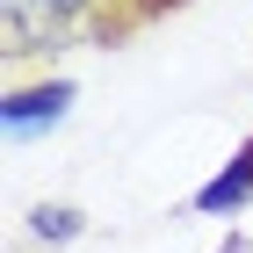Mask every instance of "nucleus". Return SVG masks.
<instances>
[{
  "label": "nucleus",
  "instance_id": "obj_1",
  "mask_svg": "<svg viewBox=\"0 0 253 253\" xmlns=\"http://www.w3.org/2000/svg\"><path fill=\"white\" fill-rule=\"evenodd\" d=\"M87 0H7V51H37L80 15Z\"/></svg>",
  "mask_w": 253,
  "mask_h": 253
},
{
  "label": "nucleus",
  "instance_id": "obj_2",
  "mask_svg": "<svg viewBox=\"0 0 253 253\" xmlns=\"http://www.w3.org/2000/svg\"><path fill=\"white\" fill-rule=\"evenodd\" d=\"M65 109H73V87L65 80H51V87H29V94L7 101V137H29L37 123H58Z\"/></svg>",
  "mask_w": 253,
  "mask_h": 253
},
{
  "label": "nucleus",
  "instance_id": "obj_3",
  "mask_svg": "<svg viewBox=\"0 0 253 253\" xmlns=\"http://www.w3.org/2000/svg\"><path fill=\"white\" fill-rule=\"evenodd\" d=\"M37 232L43 239H73L80 224H73V210H37Z\"/></svg>",
  "mask_w": 253,
  "mask_h": 253
}]
</instances>
